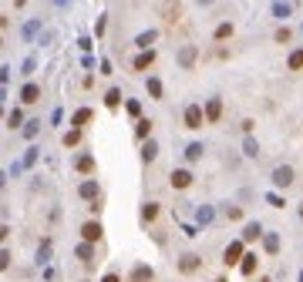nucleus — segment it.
I'll use <instances>...</instances> for the list:
<instances>
[{"label":"nucleus","instance_id":"1","mask_svg":"<svg viewBox=\"0 0 303 282\" xmlns=\"http://www.w3.org/2000/svg\"><path fill=\"white\" fill-rule=\"evenodd\" d=\"M202 121H206L202 108H199V104H189V108H186V128L195 131V128H202Z\"/></svg>","mask_w":303,"mask_h":282},{"label":"nucleus","instance_id":"2","mask_svg":"<svg viewBox=\"0 0 303 282\" xmlns=\"http://www.w3.org/2000/svg\"><path fill=\"white\" fill-rule=\"evenodd\" d=\"M273 182H276L280 188L293 185V168H290V165H280V168H273Z\"/></svg>","mask_w":303,"mask_h":282},{"label":"nucleus","instance_id":"3","mask_svg":"<svg viewBox=\"0 0 303 282\" xmlns=\"http://www.w3.org/2000/svg\"><path fill=\"white\" fill-rule=\"evenodd\" d=\"M169 182H172V188H189V185H192V175H189L186 168H175V171L169 175Z\"/></svg>","mask_w":303,"mask_h":282},{"label":"nucleus","instance_id":"4","mask_svg":"<svg viewBox=\"0 0 303 282\" xmlns=\"http://www.w3.org/2000/svg\"><path fill=\"white\" fill-rule=\"evenodd\" d=\"M219 114H223V101L219 97H209V104H206V121H219Z\"/></svg>","mask_w":303,"mask_h":282},{"label":"nucleus","instance_id":"5","mask_svg":"<svg viewBox=\"0 0 303 282\" xmlns=\"http://www.w3.org/2000/svg\"><path fill=\"white\" fill-rule=\"evenodd\" d=\"M81 235H84V242H98V239H101V225H98V222H84Z\"/></svg>","mask_w":303,"mask_h":282},{"label":"nucleus","instance_id":"6","mask_svg":"<svg viewBox=\"0 0 303 282\" xmlns=\"http://www.w3.org/2000/svg\"><path fill=\"white\" fill-rule=\"evenodd\" d=\"M38 97H40V88H38V84H24V91H20V101H24V104H34Z\"/></svg>","mask_w":303,"mask_h":282},{"label":"nucleus","instance_id":"7","mask_svg":"<svg viewBox=\"0 0 303 282\" xmlns=\"http://www.w3.org/2000/svg\"><path fill=\"white\" fill-rule=\"evenodd\" d=\"M179 64H182V67H192V64H195V47H182V51H179Z\"/></svg>","mask_w":303,"mask_h":282},{"label":"nucleus","instance_id":"8","mask_svg":"<svg viewBox=\"0 0 303 282\" xmlns=\"http://www.w3.org/2000/svg\"><path fill=\"white\" fill-rule=\"evenodd\" d=\"M152 61H155V51L138 54V57H135V71H145V67H152Z\"/></svg>","mask_w":303,"mask_h":282},{"label":"nucleus","instance_id":"9","mask_svg":"<svg viewBox=\"0 0 303 282\" xmlns=\"http://www.w3.org/2000/svg\"><path fill=\"white\" fill-rule=\"evenodd\" d=\"M91 118H95V114L88 111V108H81V111H75V118H71V125H75V128H84V125H88Z\"/></svg>","mask_w":303,"mask_h":282},{"label":"nucleus","instance_id":"10","mask_svg":"<svg viewBox=\"0 0 303 282\" xmlns=\"http://www.w3.org/2000/svg\"><path fill=\"white\" fill-rule=\"evenodd\" d=\"M155 155H158V145L149 138V141L142 145V161H155Z\"/></svg>","mask_w":303,"mask_h":282},{"label":"nucleus","instance_id":"11","mask_svg":"<svg viewBox=\"0 0 303 282\" xmlns=\"http://www.w3.org/2000/svg\"><path fill=\"white\" fill-rule=\"evenodd\" d=\"M75 165H77V171H84V175H91V171H95V158H91V155H81V158H77Z\"/></svg>","mask_w":303,"mask_h":282},{"label":"nucleus","instance_id":"12","mask_svg":"<svg viewBox=\"0 0 303 282\" xmlns=\"http://www.w3.org/2000/svg\"><path fill=\"white\" fill-rule=\"evenodd\" d=\"M239 252H243V245H239V242H232V245L226 249V259H223V262H226V265H232L236 259H239Z\"/></svg>","mask_w":303,"mask_h":282},{"label":"nucleus","instance_id":"13","mask_svg":"<svg viewBox=\"0 0 303 282\" xmlns=\"http://www.w3.org/2000/svg\"><path fill=\"white\" fill-rule=\"evenodd\" d=\"M158 37V34H155V31H145V34H138V40H135V44H138V47H145V51H149V44L152 40Z\"/></svg>","mask_w":303,"mask_h":282},{"label":"nucleus","instance_id":"14","mask_svg":"<svg viewBox=\"0 0 303 282\" xmlns=\"http://www.w3.org/2000/svg\"><path fill=\"white\" fill-rule=\"evenodd\" d=\"M105 104H108V108H118V104H121V91H114V88H112V91L105 94Z\"/></svg>","mask_w":303,"mask_h":282},{"label":"nucleus","instance_id":"15","mask_svg":"<svg viewBox=\"0 0 303 282\" xmlns=\"http://www.w3.org/2000/svg\"><path fill=\"white\" fill-rule=\"evenodd\" d=\"M226 37H232V24H219L216 27V40H226Z\"/></svg>","mask_w":303,"mask_h":282},{"label":"nucleus","instance_id":"16","mask_svg":"<svg viewBox=\"0 0 303 282\" xmlns=\"http://www.w3.org/2000/svg\"><path fill=\"white\" fill-rule=\"evenodd\" d=\"M81 195H84V198H98V185L95 182H84V185H81Z\"/></svg>","mask_w":303,"mask_h":282},{"label":"nucleus","instance_id":"17","mask_svg":"<svg viewBox=\"0 0 303 282\" xmlns=\"http://www.w3.org/2000/svg\"><path fill=\"white\" fill-rule=\"evenodd\" d=\"M303 67V51H293L290 54V71H300Z\"/></svg>","mask_w":303,"mask_h":282},{"label":"nucleus","instance_id":"18","mask_svg":"<svg viewBox=\"0 0 303 282\" xmlns=\"http://www.w3.org/2000/svg\"><path fill=\"white\" fill-rule=\"evenodd\" d=\"M155 215H158V205H155V202H145V208H142V219H155Z\"/></svg>","mask_w":303,"mask_h":282},{"label":"nucleus","instance_id":"19","mask_svg":"<svg viewBox=\"0 0 303 282\" xmlns=\"http://www.w3.org/2000/svg\"><path fill=\"white\" fill-rule=\"evenodd\" d=\"M202 145H189V148H186V158H189V161H195V158H202Z\"/></svg>","mask_w":303,"mask_h":282},{"label":"nucleus","instance_id":"20","mask_svg":"<svg viewBox=\"0 0 303 282\" xmlns=\"http://www.w3.org/2000/svg\"><path fill=\"white\" fill-rule=\"evenodd\" d=\"M149 131H152V121L142 118V121H138V128H135V134H138V138H149Z\"/></svg>","mask_w":303,"mask_h":282},{"label":"nucleus","instance_id":"21","mask_svg":"<svg viewBox=\"0 0 303 282\" xmlns=\"http://www.w3.org/2000/svg\"><path fill=\"white\" fill-rule=\"evenodd\" d=\"M77 141H81V131H77V128H75V131H68V134H64V145H68V148H75Z\"/></svg>","mask_w":303,"mask_h":282},{"label":"nucleus","instance_id":"22","mask_svg":"<svg viewBox=\"0 0 303 282\" xmlns=\"http://www.w3.org/2000/svg\"><path fill=\"white\" fill-rule=\"evenodd\" d=\"M20 121H24V114H20V111H10V114H7V125H10V128H20Z\"/></svg>","mask_w":303,"mask_h":282},{"label":"nucleus","instance_id":"23","mask_svg":"<svg viewBox=\"0 0 303 282\" xmlns=\"http://www.w3.org/2000/svg\"><path fill=\"white\" fill-rule=\"evenodd\" d=\"M132 279H135V282H149V279H152V269H135Z\"/></svg>","mask_w":303,"mask_h":282},{"label":"nucleus","instance_id":"24","mask_svg":"<svg viewBox=\"0 0 303 282\" xmlns=\"http://www.w3.org/2000/svg\"><path fill=\"white\" fill-rule=\"evenodd\" d=\"M149 94L152 97H162V84H158L155 77H149Z\"/></svg>","mask_w":303,"mask_h":282},{"label":"nucleus","instance_id":"25","mask_svg":"<svg viewBox=\"0 0 303 282\" xmlns=\"http://www.w3.org/2000/svg\"><path fill=\"white\" fill-rule=\"evenodd\" d=\"M273 10H276V17H286V14H290V3H283V0H276V7H273Z\"/></svg>","mask_w":303,"mask_h":282},{"label":"nucleus","instance_id":"26","mask_svg":"<svg viewBox=\"0 0 303 282\" xmlns=\"http://www.w3.org/2000/svg\"><path fill=\"white\" fill-rule=\"evenodd\" d=\"M290 37H293V34H290V27H280V31H276V40H280V44H286Z\"/></svg>","mask_w":303,"mask_h":282},{"label":"nucleus","instance_id":"27","mask_svg":"<svg viewBox=\"0 0 303 282\" xmlns=\"http://www.w3.org/2000/svg\"><path fill=\"white\" fill-rule=\"evenodd\" d=\"M253 269H256V255H246V262H243V272H246V276H249Z\"/></svg>","mask_w":303,"mask_h":282},{"label":"nucleus","instance_id":"28","mask_svg":"<svg viewBox=\"0 0 303 282\" xmlns=\"http://www.w3.org/2000/svg\"><path fill=\"white\" fill-rule=\"evenodd\" d=\"M256 151H260V145H256L253 138H246V155H253V158H256Z\"/></svg>","mask_w":303,"mask_h":282},{"label":"nucleus","instance_id":"29","mask_svg":"<svg viewBox=\"0 0 303 282\" xmlns=\"http://www.w3.org/2000/svg\"><path fill=\"white\" fill-rule=\"evenodd\" d=\"M182 269L189 272V269H195V255H186V262H182Z\"/></svg>","mask_w":303,"mask_h":282},{"label":"nucleus","instance_id":"30","mask_svg":"<svg viewBox=\"0 0 303 282\" xmlns=\"http://www.w3.org/2000/svg\"><path fill=\"white\" fill-rule=\"evenodd\" d=\"M105 282H118V276H105Z\"/></svg>","mask_w":303,"mask_h":282},{"label":"nucleus","instance_id":"31","mask_svg":"<svg viewBox=\"0 0 303 282\" xmlns=\"http://www.w3.org/2000/svg\"><path fill=\"white\" fill-rule=\"evenodd\" d=\"M219 282H223V279H219Z\"/></svg>","mask_w":303,"mask_h":282}]
</instances>
